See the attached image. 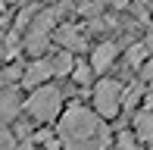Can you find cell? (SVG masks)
<instances>
[{"label":"cell","mask_w":153,"mask_h":150,"mask_svg":"<svg viewBox=\"0 0 153 150\" xmlns=\"http://www.w3.org/2000/svg\"><path fill=\"white\" fill-rule=\"evenodd\" d=\"M56 141L62 150H106L109 141H113V131L94 110L72 103L59 116Z\"/></svg>","instance_id":"obj_1"},{"label":"cell","mask_w":153,"mask_h":150,"mask_svg":"<svg viewBox=\"0 0 153 150\" xmlns=\"http://www.w3.org/2000/svg\"><path fill=\"white\" fill-rule=\"evenodd\" d=\"M22 106L34 122H53L62 116V91L56 85H41L31 91L28 100H22Z\"/></svg>","instance_id":"obj_2"},{"label":"cell","mask_w":153,"mask_h":150,"mask_svg":"<svg viewBox=\"0 0 153 150\" xmlns=\"http://www.w3.org/2000/svg\"><path fill=\"white\" fill-rule=\"evenodd\" d=\"M91 100H94V113L100 119H113L122 110V85L116 78H100L91 91Z\"/></svg>","instance_id":"obj_3"},{"label":"cell","mask_w":153,"mask_h":150,"mask_svg":"<svg viewBox=\"0 0 153 150\" xmlns=\"http://www.w3.org/2000/svg\"><path fill=\"white\" fill-rule=\"evenodd\" d=\"M50 56H41V59H34V63H28L22 69V85L25 88H41L47 78H50Z\"/></svg>","instance_id":"obj_4"},{"label":"cell","mask_w":153,"mask_h":150,"mask_svg":"<svg viewBox=\"0 0 153 150\" xmlns=\"http://www.w3.org/2000/svg\"><path fill=\"white\" fill-rule=\"evenodd\" d=\"M53 41H56V44H59L66 53H72V50H85V47H88L85 35H81L75 25H59V28L53 31Z\"/></svg>","instance_id":"obj_5"},{"label":"cell","mask_w":153,"mask_h":150,"mask_svg":"<svg viewBox=\"0 0 153 150\" xmlns=\"http://www.w3.org/2000/svg\"><path fill=\"white\" fill-rule=\"evenodd\" d=\"M116 53H119V47L113 44V41H103L100 47H94V53H91V72H97V75H103L113 66V59H116Z\"/></svg>","instance_id":"obj_6"},{"label":"cell","mask_w":153,"mask_h":150,"mask_svg":"<svg viewBox=\"0 0 153 150\" xmlns=\"http://www.w3.org/2000/svg\"><path fill=\"white\" fill-rule=\"evenodd\" d=\"M22 110V100H19V91L16 88H0V128L3 122H13Z\"/></svg>","instance_id":"obj_7"},{"label":"cell","mask_w":153,"mask_h":150,"mask_svg":"<svg viewBox=\"0 0 153 150\" xmlns=\"http://www.w3.org/2000/svg\"><path fill=\"white\" fill-rule=\"evenodd\" d=\"M25 50L31 53L34 59H41V53L47 50V47H50V35H44V31H28V35H25Z\"/></svg>","instance_id":"obj_8"},{"label":"cell","mask_w":153,"mask_h":150,"mask_svg":"<svg viewBox=\"0 0 153 150\" xmlns=\"http://www.w3.org/2000/svg\"><path fill=\"white\" fill-rule=\"evenodd\" d=\"M134 138L144 141V144H153V113L144 110V113L134 119Z\"/></svg>","instance_id":"obj_9"},{"label":"cell","mask_w":153,"mask_h":150,"mask_svg":"<svg viewBox=\"0 0 153 150\" xmlns=\"http://www.w3.org/2000/svg\"><path fill=\"white\" fill-rule=\"evenodd\" d=\"M72 66H75V56H72V53H66V50H59L56 56H50V72H53V75H69V72H72Z\"/></svg>","instance_id":"obj_10"},{"label":"cell","mask_w":153,"mask_h":150,"mask_svg":"<svg viewBox=\"0 0 153 150\" xmlns=\"http://www.w3.org/2000/svg\"><path fill=\"white\" fill-rule=\"evenodd\" d=\"M141 97H144V85H141V81L122 88V110H134V103H137Z\"/></svg>","instance_id":"obj_11"},{"label":"cell","mask_w":153,"mask_h":150,"mask_svg":"<svg viewBox=\"0 0 153 150\" xmlns=\"http://www.w3.org/2000/svg\"><path fill=\"white\" fill-rule=\"evenodd\" d=\"M16 81H22V66L10 63L3 72H0V88H16Z\"/></svg>","instance_id":"obj_12"},{"label":"cell","mask_w":153,"mask_h":150,"mask_svg":"<svg viewBox=\"0 0 153 150\" xmlns=\"http://www.w3.org/2000/svg\"><path fill=\"white\" fill-rule=\"evenodd\" d=\"M69 75H72V81H75V85H78V88H88V85H91V66H88V63H81V59H78V63H75L72 66V72H69Z\"/></svg>","instance_id":"obj_13"},{"label":"cell","mask_w":153,"mask_h":150,"mask_svg":"<svg viewBox=\"0 0 153 150\" xmlns=\"http://www.w3.org/2000/svg\"><path fill=\"white\" fill-rule=\"evenodd\" d=\"M125 59H128V66H144L147 63V47L144 44H131L128 53H125Z\"/></svg>","instance_id":"obj_14"},{"label":"cell","mask_w":153,"mask_h":150,"mask_svg":"<svg viewBox=\"0 0 153 150\" xmlns=\"http://www.w3.org/2000/svg\"><path fill=\"white\" fill-rule=\"evenodd\" d=\"M116 141H119V147H116V150H141V147H137V138H134V134H128V131H119V138H116Z\"/></svg>","instance_id":"obj_15"},{"label":"cell","mask_w":153,"mask_h":150,"mask_svg":"<svg viewBox=\"0 0 153 150\" xmlns=\"http://www.w3.org/2000/svg\"><path fill=\"white\" fill-rule=\"evenodd\" d=\"M16 134L10 131V128H0V150H16Z\"/></svg>","instance_id":"obj_16"},{"label":"cell","mask_w":153,"mask_h":150,"mask_svg":"<svg viewBox=\"0 0 153 150\" xmlns=\"http://www.w3.org/2000/svg\"><path fill=\"white\" fill-rule=\"evenodd\" d=\"M16 150H41V147H34L31 141H19V144H16Z\"/></svg>","instance_id":"obj_17"}]
</instances>
